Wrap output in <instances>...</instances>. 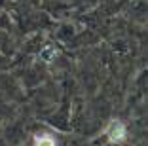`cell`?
<instances>
[{
    "label": "cell",
    "mask_w": 148,
    "mask_h": 146,
    "mask_svg": "<svg viewBox=\"0 0 148 146\" xmlns=\"http://www.w3.org/2000/svg\"><path fill=\"white\" fill-rule=\"evenodd\" d=\"M34 146H55V141L49 135H40L34 138Z\"/></svg>",
    "instance_id": "7a4b0ae2"
},
{
    "label": "cell",
    "mask_w": 148,
    "mask_h": 146,
    "mask_svg": "<svg viewBox=\"0 0 148 146\" xmlns=\"http://www.w3.org/2000/svg\"><path fill=\"white\" fill-rule=\"evenodd\" d=\"M106 137H108L110 142H123L125 137H127L125 125H123L120 120H114L112 123L106 127Z\"/></svg>",
    "instance_id": "6da1fadb"
}]
</instances>
